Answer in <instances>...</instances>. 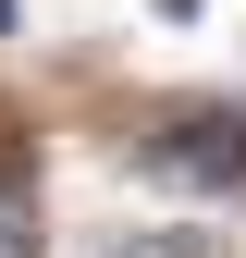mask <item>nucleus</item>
I'll return each instance as SVG.
<instances>
[{"mask_svg":"<svg viewBox=\"0 0 246 258\" xmlns=\"http://www.w3.org/2000/svg\"><path fill=\"white\" fill-rule=\"evenodd\" d=\"M148 160H160L172 184H246V123L234 111H197V123H172Z\"/></svg>","mask_w":246,"mask_h":258,"instance_id":"nucleus-1","label":"nucleus"},{"mask_svg":"<svg viewBox=\"0 0 246 258\" xmlns=\"http://www.w3.org/2000/svg\"><path fill=\"white\" fill-rule=\"evenodd\" d=\"M0 258H37V197L0 172Z\"/></svg>","mask_w":246,"mask_h":258,"instance_id":"nucleus-2","label":"nucleus"},{"mask_svg":"<svg viewBox=\"0 0 246 258\" xmlns=\"http://www.w3.org/2000/svg\"><path fill=\"white\" fill-rule=\"evenodd\" d=\"M148 13H172V25H184V13H197V0H148Z\"/></svg>","mask_w":246,"mask_h":258,"instance_id":"nucleus-3","label":"nucleus"},{"mask_svg":"<svg viewBox=\"0 0 246 258\" xmlns=\"http://www.w3.org/2000/svg\"><path fill=\"white\" fill-rule=\"evenodd\" d=\"M0 37H13V0H0Z\"/></svg>","mask_w":246,"mask_h":258,"instance_id":"nucleus-4","label":"nucleus"}]
</instances>
